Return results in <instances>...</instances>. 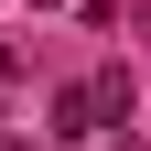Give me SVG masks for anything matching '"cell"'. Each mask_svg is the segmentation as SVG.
I'll return each mask as SVG.
<instances>
[{
	"label": "cell",
	"instance_id": "1",
	"mask_svg": "<svg viewBox=\"0 0 151 151\" xmlns=\"http://www.w3.org/2000/svg\"><path fill=\"white\" fill-rule=\"evenodd\" d=\"M97 119H108V108H97V86H65V97H54V140H86Z\"/></svg>",
	"mask_w": 151,
	"mask_h": 151
},
{
	"label": "cell",
	"instance_id": "2",
	"mask_svg": "<svg viewBox=\"0 0 151 151\" xmlns=\"http://www.w3.org/2000/svg\"><path fill=\"white\" fill-rule=\"evenodd\" d=\"M0 76H11V43H0Z\"/></svg>",
	"mask_w": 151,
	"mask_h": 151
},
{
	"label": "cell",
	"instance_id": "3",
	"mask_svg": "<svg viewBox=\"0 0 151 151\" xmlns=\"http://www.w3.org/2000/svg\"><path fill=\"white\" fill-rule=\"evenodd\" d=\"M43 11H54V0H43Z\"/></svg>",
	"mask_w": 151,
	"mask_h": 151
}]
</instances>
